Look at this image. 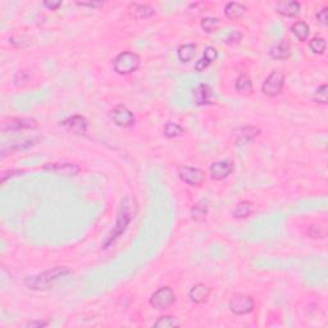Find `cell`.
I'll list each match as a JSON object with an SVG mask.
<instances>
[{"label":"cell","instance_id":"6da1fadb","mask_svg":"<svg viewBox=\"0 0 328 328\" xmlns=\"http://www.w3.org/2000/svg\"><path fill=\"white\" fill-rule=\"evenodd\" d=\"M70 269L66 267H57L52 270H46L44 273L37 276L27 277L24 280V285L31 290H46L49 289L55 281H58L62 277L67 276Z\"/></svg>","mask_w":328,"mask_h":328},{"label":"cell","instance_id":"7a4b0ae2","mask_svg":"<svg viewBox=\"0 0 328 328\" xmlns=\"http://www.w3.org/2000/svg\"><path fill=\"white\" fill-rule=\"evenodd\" d=\"M113 67L118 75H130L140 67V57L136 53L123 52L117 55L113 62Z\"/></svg>","mask_w":328,"mask_h":328},{"label":"cell","instance_id":"3957f363","mask_svg":"<svg viewBox=\"0 0 328 328\" xmlns=\"http://www.w3.org/2000/svg\"><path fill=\"white\" fill-rule=\"evenodd\" d=\"M130 207L131 205H128L127 200H125V203L122 204V209L121 212L118 213V217H117L116 227H114V230H113L112 234H110L109 239L104 244V247H109L110 244L114 243L116 239H118V237L126 231V228H127V226L130 225L131 222V219H132V213L130 212Z\"/></svg>","mask_w":328,"mask_h":328},{"label":"cell","instance_id":"277c9868","mask_svg":"<svg viewBox=\"0 0 328 328\" xmlns=\"http://www.w3.org/2000/svg\"><path fill=\"white\" fill-rule=\"evenodd\" d=\"M254 307H255L254 300L247 295L236 294L230 300V309L236 316H245V314L251 313Z\"/></svg>","mask_w":328,"mask_h":328},{"label":"cell","instance_id":"5b68a950","mask_svg":"<svg viewBox=\"0 0 328 328\" xmlns=\"http://www.w3.org/2000/svg\"><path fill=\"white\" fill-rule=\"evenodd\" d=\"M174 301H176V295L173 290L170 287H161L152 295L150 304L155 309H167L170 305L174 304Z\"/></svg>","mask_w":328,"mask_h":328},{"label":"cell","instance_id":"8992f818","mask_svg":"<svg viewBox=\"0 0 328 328\" xmlns=\"http://www.w3.org/2000/svg\"><path fill=\"white\" fill-rule=\"evenodd\" d=\"M283 83H285L283 73L280 72V71H273L264 81V83L261 86V90L267 96H277L282 91Z\"/></svg>","mask_w":328,"mask_h":328},{"label":"cell","instance_id":"52a82bcc","mask_svg":"<svg viewBox=\"0 0 328 328\" xmlns=\"http://www.w3.org/2000/svg\"><path fill=\"white\" fill-rule=\"evenodd\" d=\"M178 176L182 179L183 182H186L190 186H200L203 183L205 174L199 168H192L188 165H181L178 167Z\"/></svg>","mask_w":328,"mask_h":328},{"label":"cell","instance_id":"ba28073f","mask_svg":"<svg viewBox=\"0 0 328 328\" xmlns=\"http://www.w3.org/2000/svg\"><path fill=\"white\" fill-rule=\"evenodd\" d=\"M112 119L117 126L122 128H128L135 123L134 113L127 109L125 105H117L112 110Z\"/></svg>","mask_w":328,"mask_h":328},{"label":"cell","instance_id":"9c48e42d","mask_svg":"<svg viewBox=\"0 0 328 328\" xmlns=\"http://www.w3.org/2000/svg\"><path fill=\"white\" fill-rule=\"evenodd\" d=\"M234 169V164L230 161H219L217 163H213L210 167V177L216 181L225 179L231 174Z\"/></svg>","mask_w":328,"mask_h":328},{"label":"cell","instance_id":"30bf717a","mask_svg":"<svg viewBox=\"0 0 328 328\" xmlns=\"http://www.w3.org/2000/svg\"><path fill=\"white\" fill-rule=\"evenodd\" d=\"M36 121L30 118H10L1 123V131H18L36 127Z\"/></svg>","mask_w":328,"mask_h":328},{"label":"cell","instance_id":"8fae6325","mask_svg":"<svg viewBox=\"0 0 328 328\" xmlns=\"http://www.w3.org/2000/svg\"><path fill=\"white\" fill-rule=\"evenodd\" d=\"M44 169L54 172V173L61 174V176H76L80 170H81V168H80L79 165H76V164L71 163H53L45 165Z\"/></svg>","mask_w":328,"mask_h":328},{"label":"cell","instance_id":"7c38bea8","mask_svg":"<svg viewBox=\"0 0 328 328\" xmlns=\"http://www.w3.org/2000/svg\"><path fill=\"white\" fill-rule=\"evenodd\" d=\"M63 126L66 130L76 135L85 134L87 130V122L81 116H72L63 122Z\"/></svg>","mask_w":328,"mask_h":328},{"label":"cell","instance_id":"4fadbf2b","mask_svg":"<svg viewBox=\"0 0 328 328\" xmlns=\"http://www.w3.org/2000/svg\"><path fill=\"white\" fill-rule=\"evenodd\" d=\"M276 12L281 15H285V17H294L300 12V3L294 1V0L280 1L276 5Z\"/></svg>","mask_w":328,"mask_h":328},{"label":"cell","instance_id":"5bb4252c","mask_svg":"<svg viewBox=\"0 0 328 328\" xmlns=\"http://www.w3.org/2000/svg\"><path fill=\"white\" fill-rule=\"evenodd\" d=\"M217 50L216 48H213V46H208L205 50H204V54L201 57V59H199L196 63H195V71H198V72H201L205 68H208L213 62L217 59Z\"/></svg>","mask_w":328,"mask_h":328},{"label":"cell","instance_id":"9a60e30c","mask_svg":"<svg viewBox=\"0 0 328 328\" xmlns=\"http://www.w3.org/2000/svg\"><path fill=\"white\" fill-rule=\"evenodd\" d=\"M128 10L131 12V14L136 17V18L140 19H146L150 18L152 15H154L155 10L153 9L152 6L146 5V4H139V3H132L128 6Z\"/></svg>","mask_w":328,"mask_h":328},{"label":"cell","instance_id":"2e32d148","mask_svg":"<svg viewBox=\"0 0 328 328\" xmlns=\"http://www.w3.org/2000/svg\"><path fill=\"white\" fill-rule=\"evenodd\" d=\"M209 295L210 289L208 286L203 285V283H198V285H195L194 287L190 290V299H191V301L196 303V304L204 303V301L209 298Z\"/></svg>","mask_w":328,"mask_h":328},{"label":"cell","instance_id":"e0dca14e","mask_svg":"<svg viewBox=\"0 0 328 328\" xmlns=\"http://www.w3.org/2000/svg\"><path fill=\"white\" fill-rule=\"evenodd\" d=\"M210 97H212V91L210 87L205 83H201L198 87L195 88L194 91V99L195 103L199 105H205V104H210Z\"/></svg>","mask_w":328,"mask_h":328},{"label":"cell","instance_id":"ac0fdd59","mask_svg":"<svg viewBox=\"0 0 328 328\" xmlns=\"http://www.w3.org/2000/svg\"><path fill=\"white\" fill-rule=\"evenodd\" d=\"M246 6L241 3H235V1H231V3H228L225 8V14L227 18L230 19H239L241 17H244L246 13Z\"/></svg>","mask_w":328,"mask_h":328},{"label":"cell","instance_id":"d6986e66","mask_svg":"<svg viewBox=\"0 0 328 328\" xmlns=\"http://www.w3.org/2000/svg\"><path fill=\"white\" fill-rule=\"evenodd\" d=\"M290 45L286 41H281V43L276 44L274 46H272L269 50V55L272 57L273 59H280V61H282V59H287L290 57Z\"/></svg>","mask_w":328,"mask_h":328},{"label":"cell","instance_id":"ffe728a7","mask_svg":"<svg viewBox=\"0 0 328 328\" xmlns=\"http://www.w3.org/2000/svg\"><path fill=\"white\" fill-rule=\"evenodd\" d=\"M195 54H196V45L195 44H183L177 49V55L178 59L182 63H188L194 59Z\"/></svg>","mask_w":328,"mask_h":328},{"label":"cell","instance_id":"44dd1931","mask_svg":"<svg viewBox=\"0 0 328 328\" xmlns=\"http://www.w3.org/2000/svg\"><path fill=\"white\" fill-rule=\"evenodd\" d=\"M291 31L292 34L295 35V37H298L300 41H305L310 34L309 26L303 21L295 22V23L291 26Z\"/></svg>","mask_w":328,"mask_h":328},{"label":"cell","instance_id":"7402d4cb","mask_svg":"<svg viewBox=\"0 0 328 328\" xmlns=\"http://www.w3.org/2000/svg\"><path fill=\"white\" fill-rule=\"evenodd\" d=\"M236 90L241 95H250L252 91L251 80L247 75H241L236 81Z\"/></svg>","mask_w":328,"mask_h":328},{"label":"cell","instance_id":"603a6c76","mask_svg":"<svg viewBox=\"0 0 328 328\" xmlns=\"http://www.w3.org/2000/svg\"><path fill=\"white\" fill-rule=\"evenodd\" d=\"M252 209L254 208H252V204L250 201H240L235 208L234 216L236 218H246V217H249L251 214Z\"/></svg>","mask_w":328,"mask_h":328},{"label":"cell","instance_id":"cb8c5ba5","mask_svg":"<svg viewBox=\"0 0 328 328\" xmlns=\"http://www.w3.org/2000/svg\"><path fill=\"white\" fill-rule=\"evenodd\" d=\"M221 26V21L218 18H213V17H207L201 21V28L204 32L207 34H212L214 31H217Z\"/></svg>","mask_w":328,"mask_h":328},{"label":"cell","instance_id":"d4e9b609","mask_svg":"<svg viewBox=\"0 0 328 328\" xmlns=\"http://www.w3.org/2000/svg\"><path fill=\"white\" fill-rule=\"evenodd\" d=\"M178 326H181V323H179L174 317H170V316L161 317V318L154 323V327H158V328H172V327H178Z\"/></svg>","mask_w":328,"mask_h":328},{"label":"cell","instance_id":"484cf974","mask_svg":"<svg viewBox=\"0 0 328 328\" xmlns=\"http://www.w3.org/2000/svg\"><path fill=\"white\" fill-rule=\"evenodd\" d=\"M183 134V128L181 127L179 125H177V123H173V122H168L167 125H165V127H164V135L167 137H177L179 136V135Z\"/></svg>","mask_w":328,"mask_h":328},{"label":"cell","instance_id":"4316f807","mask_svg":"<svg viewBox=\"0 0 328 328\" xmlns=\"http://www.w3.org/2000/svg\"><path fill=\"white\" fill-rule=\"evenodd\" d=\"M258 134H259V130L255 127L243 128V130L239 132V140H240L241 143H245V141L247 143V141L252 140V139H254Z\"/></svg>","mask_w":328,"mask_h":328},{"label":"cell","instance_id":"83f0119b","mask_svg":"<svg viewBox=\"0 0 328 328\" xmlns=\"http://www.w3.org/2000/svg\"><path fill=\"white\" fill-rule=\"evenodd\" d=\"M309 46L314 54H323L326 50V40L323 37H314L309 43Z\"/></svg>","mask_w":328,"mask_h":328},{"label":"cell","instance_id":"f1b7e54d","mask_svg":"<svg viewBox=\"0 0 328 328\" xmlns=\"http://www.w3.org/2000/svg\"><path fill=\"white\" fill-rule=\"evenodd\" d=\"M191 214H192V218H194L195 221L201 222V221H204L205 217H207V207L203 205V204H198V205H195V207L192 208Z\"/></svg>","mask_w":328,"mask_h":328},{"label":"cell","instance_id":"f546056e","mask_svg":"<svg viewBox=\"0 0 328 328\" xmlns=\"http://www.w3.org/2000/svg\"><path fill=\"white\" fill-rule=\"evenodd\" d=\"M327 91H328L327 85L321 86V87L316 91V94H314V100L318 101V103L321 104H327V95H328Z\"/></svg>","mask_w":328,"mask_h":328},{"label":"cell","instance_id":"4dcf8cb0","mask_svg":"<svg viewBox=\"0 0 328 328\" xmlns=\"http://www.w3.org/2000/svg\"><path fill=\"white\" fill-rule=\"evenodd\" d=\"M317 19H318L319 23H322L323 26H326V24L328 23V8L327 6L322 8V9L317 13Z\"/></svg>","mask_w":328,"mask_h":328},{"label":"cell","instance_id":"1f68e13d","mask_svg":"<svg viewBox=\"0 0 328 328\" xmlns=\"http://www.w3.org/2000/svg\"><path fill=\"white\" fill-rule=\"evenodd\" d=\"M241 37H243V35H241L240 32H236V31H235V32H232V34H231V36H230L227 39V43L228 44L239 43V41H240V40H241Z\"/></svg>","mask_w":328,"mask_h":328},{"label":"cell","instance_id":"d6a6232c","mask_svg":"<svg viewBox=\"0 0 328 328\" xmlns=\"http://www.w3.org/2000/svg\"><path fill=\"white\" fill-rule=\"evenodd\" d=\"M44 5L48 6L49 9L57 10L59 6L62 5V1H45V3H44Z\"/></svg>","mask_w":328,"mask_h":328},{"label":"cell","instance_id":"836d02e7","mask_svg":"<svg viewBox=\"0 0 328 328\" xmlns=\"http://www.w3.org/2000/svg\"><path fill=\"white\" fill-rule=\"evenodd\" d=\"M77 4H79V5H82V6H101L103 5L101 1H97V3H94V1H92V3H77Z\"/></svg>","mask_w":328,"mask_h":328},{"label":"cell","instance_id":"e575fe53","mask_svg":"<svg viewBox=\"0 0 328 328\" xmlns=\"http://www.w3.org/2000/svg\"><path fill=\"white\" fill-rule=\"evenodd\" d=\"M43 326H46V323H43V322H31V323H28L27 327H43Z\"/></svg>","mask_w":328,"mask_h":328}]
</instances>
